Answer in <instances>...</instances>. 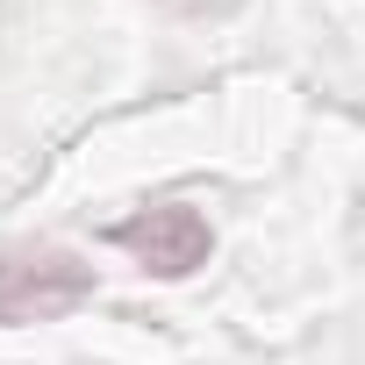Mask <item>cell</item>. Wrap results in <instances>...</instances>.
I'll return each instance as SVG.
<instances>
[{
    "mask_svg": "<svg viewBox=\"0 0 365 365\" xmlns=\"http://www.w3.org/2000/svg\"><path fill=\"white\" fill-rule=\"evenodd\" d=\"M79 301H93V265L79 251L58 244H29V251H0V329H29V322H58Z\"/></svg>",
    "mask_w": 365,
    "mask_h": 365,
    "instance_id": "cell-1",
    "label": "cell"
},
{
    "mask_svg": "<svg viewBox=\"0 0 365 365\" xmlns=\"http://www.w3.org/2000/svg\"><path fill=\"white\" fill-rule=\"evenodd\" d=\"M108 244H122L150 279H194V272L215 258V230H208V215L187 208V201H158V208L115 222Z\"/></svg>",
    "mask_w": 365,
    "mask_h": 365,
    "instance_id": "cell-2",
    "label": "cell"
}]
</instances>
